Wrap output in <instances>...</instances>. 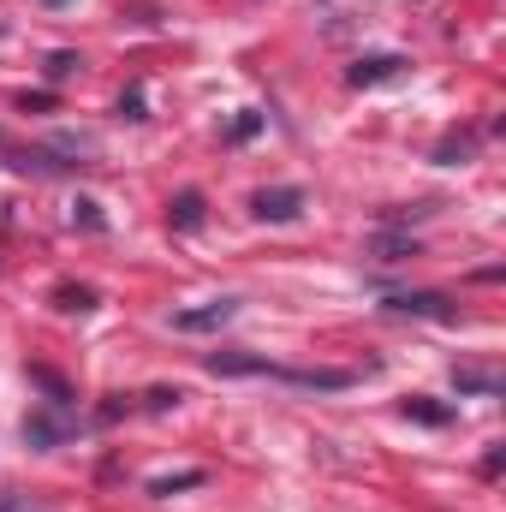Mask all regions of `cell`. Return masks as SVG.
Wrapping results in <instances>:
<instances>
[{"label": "cell", "mask_w": 506, "mask_h": 512, "mask_svg": "<svg viewBox=\"0 0 506 512\" xmlns=\"http://www.w3.org/2000/svg\"><path fill=\"white\" fill-rule=\"evenodd\" d=\"M381 310H387V316H423V322H453V316H459V304H453L447 292H393Z\"/></svg>", "instance_id": "cell-1"}, {"label": "cell", "mask_w": 506, "mask_h": 512, "mask_svg": "<svg viewBox=\"0 0 506 512\" xmlns=\"http://www.w3.org/2000/svg\"><path fill=\"white\" fill-rule=\"evenodd\" d=\"M268 382L304 387V393H346L358 376H352V370H286V364H268Z\"/></svg>", "instance_id": "cell-2"}, {"label": "cell", "mask_w": 506, "mask_h": 512, "mask_svg": "<svg viewBox=\"0 0 506 512\" xmlns=\"http://www.w3.org/2000/svg\"><path fill=\"white\" fill-rule=\"evenodd\" d=\"M66 435H72V411H30V417H24V441H30L36 453H54Z\"/></svg>", "instance_id": "cell-3"}, {"label": "cell", "mask_w": 506, "mask_h": 512, "mask_svg": "<svg viewBox=\"0 0 506 512\" xmlns=\"http://www.w3.org/2000/svg\"><path fill=\"white\" fill-rule=\"evenodd\" d=\"M256 221H298L304 215V191L298 185H268V191H256Z\"/></svg>", "instance_id": "cell-4"}, {"label": "cell", "mask_w": 506, "mask_h": 512, "mask_svg": "<svg viewBox=\"0 0 506 512\" xmlns=\"http://www.w3.org/2000/svg\"><path fill=\"white\" fill-rule=\"evenodd\" d=\"M233 316H239V298H215V304H203V310H179L173 328H179V334H209V328H227Z\"/></svg>", "instance_id": "cell-5"}, {"label": "cell", "mask_w": 506, "mask_h": 512, "mask_svg": "<svg viewBox=\"0 0 506 512\" xmlns=\"http://www.w3.org/2000/svg\"><path fill=\"white\" fill-rule=\"evenodd\" d=\"M399 66H405L399 54H364V60L346 72V84H352V90H370V84H381V78H399Z\"/></svg>", "instance_id": "cell-6"}, {"label": "cell", "mask_w": 506, "mask_h": 512, "mask_svg": "<svg viewBox=\"0 0 506 512\" xmlns=\"http://www.w3.org/2000/svg\"><path fill=\"white\" fill-rule=\"evenodd\" d=\"M167 221H173L179 233H197V227L209 221V203H203V191H179V197L167 203Z\"/></svg>", "instance_id": "cell-7"}, {"label": "cell", "mask_w": 506, "mask_h": 512, "mask_svg": "<svg viewBox=\"0 0 506 512\" xmlns=\"http://www.w3.org/2000/svg\"><path fill=\"white\" fill-rule=\"evenodd\" d=\"M54 310H66V316H90L96 310V286H54Z\"/></svg>", "instance_id": "cell-8"}, {"label": "cell", "mask_w": 506, "mask_h": 512, "mask_svg": "<svg viewBox=\"0 0 506 512\" xmlns=\"http://www.w3.org/2000/svg\"><path fill=\"white\" fill-rule=\"evenodd\" d=\"M411 423H429V429H441V423H453V405H435V399H405L399 405Z\"/></svg>", "instance_id": "cell-9"}, {"label": "cell", "mask_w": 506, "mask_h": 512, "mask_svg": "<svg viewBox=\"0 0 506 512\" xmlns=\"http://www.w3.org/2000/svg\"><path fill=\"white\" fill-rule=\"evenodd\" d=\"M453 387H459V393H483V399H495V393H501V376H495V370H453Z\"/></svg>", "instance_id": "cell-10"}, {"label": "cell", "mask_w": 506, "mask_h": 512, "mask_svg": "<svg viewBox=\"0 0 506 512\" xmlns=\"http://www.w3.org/2000/svg\"><path fill=\"white\" fill-rule=\"evenodd\" d=\"M30 382H36L42 393H48V405H54V411H72V387L60 382L54 370H42V364H36V370H30Z\"/></svg>", "instance_id": "cell-11"}, {"label": "cell", "mask_w": 506, "mask_h": 512, "mask_svg": "<svg viewBox=\"0 0 506 512\" xmlns=\"http://www.w3.org/2000/svg\"><path fill=\"white\" fill-rule=\"evenodd\" d=\"M12 167H18V173H60L66 161H54V149H18Z\"/></svg>", "instance_id": "cell-12"}, {"label": "cell", "mask_w": 506, "mask_h": 512, "mask_svg": "<svg viewBox=\"0 0 506 512\" xmlns=\"http://www.w3.org/2000/svg\"><path fill=\"white\" fill-rule=\"evenodd\" d=\"M72 227H84V233H102V227H108V221H102V203L78 197V203H72Z\"/></svg>", "instance_id": "cell-13"}, {"label": "cell", "mask_w": 506, "mask_h": 512, "mask_svg": "<svg viewBox=\"0 0 506 512\" xmlns=\"http://www.w3.org/2000/svg\"><path fill=\"white\" fill-rule=\"evenodd\" d=\"M197 483H203V471H173V477H155L149 495H173V489H197Z\"/></svg>", "instance_id": "cell-14"}, {"label": "cell", "mask_w": 506, "mask_h": 512, "mask_svg": "<svg viewBox=\"0 0 506 512\" xmlns=\"http://www.w3.org/2000/svg\"><path fill=\"white\" fill-rule=\"evenodd\" d=\"M78 66H84V60H78V54H72V48H60V54H48V66H42V72H48V78H54V84H60V78H72V72H78Z\"/></svg>", "instance_id": "cell-15"}, {"label": "cell", "mask_w": 506, "mask_h": 512, "mask_svg": "<svg viewBox=\"0 0 506 512\" xmlns=\"http://www.w3.org/2000/svg\"><path fill=\"white\" fill-rule=\"evenodd\" d=\"M173 405H185L179 387H149V393H143V411H173Z\"/></svg>", "instance_id": "cell-16"}, {"label": "cell", "mask_w": 506, "mask_h": 512, "mask_svg": "<svg viewBox=\"0 0 506 512\" xmlns=\"http://www.w3.org/2000/svg\"><path fill=\"white\" fill-rule=\"evenodd\" d=\"M376 256L381 262H405V256H417V239H376Z\"/></svg>", "instance_id": "cell-17"}, {"label": "cell", "mask_w": 506, "mask_h": 512, "mask_svg": "<svg viewBox=\"0 0 506 512\" xmlns=\"http://www.w3.org/2000/svg\"><path fill=\"white\" fill-rule=\"evenodd\" d=\"M465 155H471V137H447V143L435 149V161H441V167H459Z\"/></svg>", "instance_id": "cell-18"}, {"label": "cell", "mask_w": 506, "mask_h": 512, "mask_svg": "<svg viewBox=\"0 0 506 512\" xmlns=\"http://www.w3.org/2000/svg\"><path fill=\"white\" fill-rule=\"evenodd\" d=\"M120 114H126V120H149V114H143V90H126V96H120Z\"/></svg>", "instance_id": "cell-19"}, {"label": "cell", "mask_w": 506, "mask_h": 512, "mask_svg": "<svg viewBox=\"0 0 506 512\" xmlns=\"http://www.w3.org/2000/svg\"><path fill=\"white\" fill-rule=\"evenodd\" d=\"M0 512H42V507H24V501H12V495H0Z\"/></svg>", "instance_id": "cell-20"}, {"label": "cell", "mask_w": 506, "mask_h": 512, "mask_svg": "<svg viewBox=\"0 0 506 512\" xmlns=\"http://www.w3.org/2000/svg\"><path fill=\"white\" fill-rule=\"evenodd\" d=\"M42 6H66V0H42Z\"/></svg>", "instance_id": "cell-21"}]
</instances>
